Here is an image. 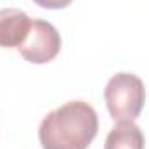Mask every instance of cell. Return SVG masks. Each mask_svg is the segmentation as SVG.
Masks as SVG:
<instances>
[{"instance_id":"1","label":"cell","mask_w":149,"mask_h":149,"mask_svg":"<svg viewBox=\"0 0 149 149\" xmlns=\"http://www.w3.org/2000/svg\"><path fill=\"white\" fill-rule=\"evenodd\" d=\"M97 130L95 109L85 101H70L42 120L38 139L43 149H87Z\"/></svg>"},{"instance_id":"2","label":"cell","mask_w":149,"mask_h":149,"mask_svg":"<svg viewBox=\"0 0 149 149\" xmlns=\"http://www.w3.org/2000/svg\"><path fill=\"white\" fill-rule=\"evenodd\" d=\"M104 99L114 121H134L146 102L144 81L134 73L113 74L104 88Z\"/></svg>"},{"instance_id":"3","label":"cell","mask_w":149,"mask_h":149,"mask_svg":"<svg viewBox=\"0 0 149 149\" xmlns=\"http://www.w3.org/2000/svg\"><path fill=\"white\" fill-rule=\"evenodd\" d=\"M61 47L63 40L57 28L45 19H33L28 37L17 50L28 63L45 64L57 57Z\"/></svg>"},{"instance_id":"4","label":"cell","mask_w":149,"mask_h":149,"mask_svg":"<svg viewBox=\"0 0 149 149\" xmlns=\"http://www.w3.org/2000/svg\"><path fill=\"white\" fill-rule=\"evenodd\" d=\"M33 19L21 9H0V47L19 49L30 33Z\"/></svg>"},{"instance_id":"5","label":"cell","mask_w":149,"mask_h":149,"mask_svg":"<svg viewBox=\"0 0 149 149\" xmlns=\"http://www.w3.org/2000/svg\"><path fill=\"white\" fill-rule=\"evenodd\" d=\"M146 139L141 127L134 121H116L106 137L104 149H144Z\"/></svg>"},{"instance_id":"6","label":"cell","mask_w":149,"mask_h":149,"mask_svg":"<svg viewBox=\"0 0 149 149\" xmlns=\"http://www.w3.org/2000/svg\"><path fill=\"white\" fill-rule=\"evenodd\" d=\"M37 5L43 9H50V10H57V9H64L68 7L73 0H33Z\"/></svg>"}]
</instances>
